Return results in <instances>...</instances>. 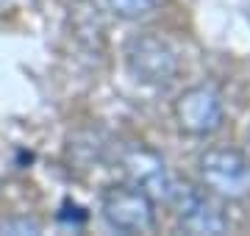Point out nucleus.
I'll return each mask as SVG.
<instances>
[{
  "label": "nucleus",
  "mask_w": 250,
  "mask_h": 236,
  "mask_svg": "<svg viewBox=\"0 0 250 236\" xmlns=\"http://www.w3.org/2000/svg\"><path fill=\"white\" fill-rule=\"evenodd\" d=\"M172 117L181 134L187 137H211L223 128L225 109L211 86H189L172 103Z\"/></svg>",
  "instance_id": "20e7f679"
},
{
  "label": "nucleus",
  "mask_w": 250,
  "mask_h": 236,
  "mask_svg": "<svg viewBox=\"0 0 250 236\" xmlns=\"http://www.w3.org/2000/svg\"><path fill=\"white\" fill-rule=\"evenodd\" d=\"M100 6L120 20H145L161 9L164 0H98Z\"/></svg>",
  "instance_id": "423d86ee"
},
{
  "label": "nucleus",
  "mask_w": 250,
  "mask_h": 236,
  "mask_svg": "<svg viewBox=\"0 0 250 236\" xmlns=\"http://www.w3.org/2000/svg\"><path fill=\"white\" fill-rule=\"evenodd\" d=\"M125 67L145 86H170L178 75V56L156 34H136L125 45Z\"/></svg>",
  "instance_id": "f03ea898"
},
{
  "label": "nucleus",
  "mask_w": 250,
  "mask_h": 236,
  "mask_svg": "<svg viewBox=\"0 0 250 236\" xmlns=\"http://www.w3.org/2000/svg\"><path fill=\"white\" fill-rule=\"evenodd\" d=\"M170 203L175 206V217H178L181 231L195 236H214L228 231V217L223 214V209L217 206L214 200L203 195L197 189H184L175 186Z\"/></svg>",
  "instance_id": "39448f33"
},
{
  "label": "nucleus",
  "mask_w": 250,
  "mask_h": 236,
  "mask_svg": "<svg viewBox=\"0 0 250 236\" xmlns=\"http://www.w3.org/2000/svg\"><path fill=\"white\" fill-rule=\"evenodd\" d=\"M103 219L120 234H145L156 225V203L139 186H111L100 203Z\"/></svg>",
  "instance_id": "7ed1b4c3"
},
{
  "label": "nucleus",
  "mask_w": 250,
  "mask_h": 236,
  "mask_svg": "<svg viewBox=\"0 0 250 236\" xmlns=\"http://www.w3.org/2000/svg\"><path fill=\"white\" fill-rule=\"evenodd\" d=\"M200 181L211 195L225 200H242L250 195V161L233 147H208L197 158Z\"/></svg>",
  "instance_id": "f257e3e1"
},
{
  "label": "nucleus",
  "mask_w": 250,
  "mask_h": 236,
  "mask_svg": "<svg viewBox=\"0 0 250 236\" xmlns=\"http://www.w3.org/2000/svg\"><path fill=\"white\" fill-rule=\"evenodd\" d=\"M0 234H42V225L31 217H14L0 222Z\"/></svg>",
  "instance_id": "0eeeda50"
}]
</instances>
